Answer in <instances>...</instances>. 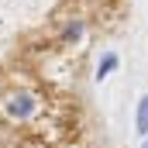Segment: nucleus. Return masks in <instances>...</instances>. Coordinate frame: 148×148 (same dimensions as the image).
Returning a JSON list of instances; mask_svg holds the SVG:
<instances>
[{"label":"nucleus","instance_id":"nucleus-3","mask_svg":"<svg viewBox=\"0 0 148 148\" xmlns=\"http://www.w3.org/2000/svg\"><path fill=\"white\" fill-rule=\"evenodd\" d=\"M117 66H121L117 52H103V55H100V62H97V79L103 83V79H107V76H110L114 69H117Z\"/></svg>","mask_w":148,"mask_h":148},{"label":"nucleus","instance_id":"nucleus-2","mask_svg":"<svg viewBox=\"0 0 148 148\" xmlns=\"http://www.w3.org/2000/svg\"><path fill=\"white\" fill-rule=\"evenodd\" d=\"M86 35V21H83V17H66V21H62V45H76V41H79V38Z\"/></svg>","mask_w":148,"mask_h":148},{"label":"nucleus","instance_id":"nucleus-4","mask_svg":"<svg viewBox=\"0 0 148 148\" xmlns=\"http://www.w3.org/2000/svg\"><path fill=\"white\" fill-rule=\"evenodd\" d=\"M134 127H138V134L148 138V93L138 100V114H134Z\"/></svg>","mask_w":148,"mask_h":148},{"label":"nucleus","instance_id":"nucleus-1","mask_svg":"<svg viewBox=\"0 0 148 148\" xmlns=\"http://www.w3.org/2000/svg\"><path fill=\"white\" fill-rule=\"evenodd\" d=\"M41 110H45V100L31 90H24V86H14V90L0 93V117H7L10 124H31Z\"/></svg>","mask_w":148,"mask_h":148},{"label":"nucleus","instance_id":"nucleus-5","mask_svg":"<svg viewBox=\"0 0 148 148\" xmlns=\"http://www.w3.org/2000/svg\"><path fill=\"white\" fill-rule=\"evenodd\" d=\"M141 148H148V138H145V141H141Z\"/></svg>","mask_w":148,"mask_h":148}]
</instances>
